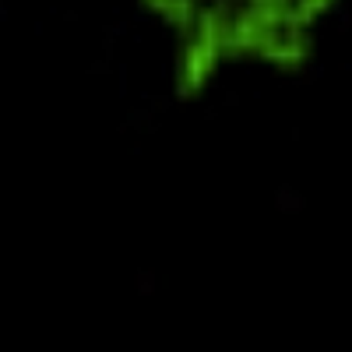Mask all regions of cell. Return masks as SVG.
<instances>
[{
	"label": "cell",
	"instance_id": "cell-1",
	"mask_svg": "<svg viewBox=\"0 0 352 352\" xmlns=\"http://www.w3.org/2000/svg\"><path fill=\"white\" fill-rule=\"evenodd\" d=\"M236 21L240 11H232V4H219L197 18V28H190V39L180 53V96H194L204 78L215 71L219 56L232 50Z\"/></svg>",
	"mask_w": 352,
	"mask_h": 352
},
{
	"label": "cell",
	"instance_id": "cell-2",
	"mask_svg": "<svg viewBox=\"0 0 352 352\" xmlns=\"http://www.w3.org/2000/svg\"><path fill=\"white\" fill-rule=\"evenodd\" d=\"M232 50L257 53V56H264V60L296 67L307 56V36H303V28L296 21L278 18L272 11H261V8L250 4L247 11H240Z\"/></svg>",
	"mask_w": 352,
	"mask_h": 352
},
{
	"label": "cell",
	"instance_id": "cell-3",
	"mask_svg": "<svg viewBox=\"0 0 352 352\" xmlns=\"http://www.w3.org/2000/svg\"><path fill=\"white\" fill-rule=\"evenodd\" d=\"M250 4L261 8V11H272L278 18H289L296 25H307V21H314L320 11H324L331 0H250Z\"/></svg>",
	"mask_w": 352,
	"mask_h": 352
},
{
	"label": "cell",
	"instance_id": "cell-4",
	"mask_svg": "<svg viewBox=\"0 0 352 352\" xmlns=\"http://www.w3.org/2000/svg\"><path fill=\"white\" fill-rule=\"evenodd\" d=\"M148 8H155L162 18H169V21H176V25H190L194 21V0H144Z\"/></svg>",
	"mask_w": 352,
	"mask_h": 352
}]
</instances>
